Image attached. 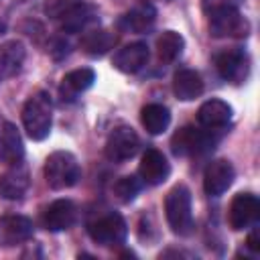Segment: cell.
<instances>
[{"label": "cell", "instance_id": "6da1fadb", "mask_svg": "<svg viewBox=\"0 0 260 260\" xmlns=\"http://www.w3.org/2000/svg\"><path fill=\"white\" fill-rule=\"evenodd\" d=\"M51 122H53L51 98L45 91H37L26 100L22 108V126L32 140H43L51 132Z\"/></svg>", "mask_w": 260, "mask_h": 260}, {"label": "cell", "instance_id": "277c9868", "mask_svg": "<svg viewBox=\"0 0 260 260\" xmlns=\"http://www.w3.org/2000/svg\"><path fill=\"white\" fill-rule=\"evenodd\" d=\"M87 234L93 242H98L102 246H120L126 240L128 228H126V221L120 213L110 211V213L100 215L98 219L89 221Z\"/></svg>", "mask_w": 260, "mask_h": 260}, {"label": "cell", "instance_id": "e0dca14e", "mask_svg": "<svg viewBox=\"0 0 260 260\" xmlns=\"http://www.w3.org/2000/svg\"><path fill=\"white\" fill-rule=\"evenodd\" d=\"M230 118H232V106L225 104L223 100H207L197 112L199 124L207 130L223 128L230 122Z\"/></svg>", "mask_w": 260, "mask_h": 260}, {"label": "cell", "instance_id": "d6986e66", "mask_svg": "<svg viewBox=\"0 0 260 260\" xmlns=\"http://www.w3.org/2000/svg\"><path fill=\"white\" fill-rule=\"evenodd\" d=\"M154 18H156L154 6L142 2V4L134 6L132 10H128V12L120 18L118 26H120L122 30H128V32H144V30H148V28L152 26Z\"/></svg>", "mask_w": 260, "mask_h": 260}, {"label": "cell", "instance_id": "603a6c76", "mask_svg": "<svg viewBox=\"0 0 260 260\" xmlns=\"http://www.w3.org/2000/svg\"><path fill=\"white\" fill-rule=\"evenodd\" d=\"M140 122L148 134H162L171 124V114L162 104H146L140 110Z\"/></svg>", "mask_w": 260, "mask_h": 260}, {"label": "cell", "instance_id": "7c38bea8", "mask_svg": "<svg viewBox=\"0 0 260 260\" xmlns=\"http://www.w3.org/2000/svg\"><path fill=\"white\" fill-rule=\"evenodd\" d=\"M171 173V167L165 158V154L156 148H148L142 154L140 167H138V175L146 185H160L162 181H167Z\"/></svg>", "mask_w": 260, "mask_h": 260}, {"label": "cell", "instance_id": "2e32d148", "mask_svg": "<svg viewBox=\"0 0 260 260\" xmlns=\"http://www.w3.org/2000/svg\"><path fill=\"white\" fill-rule=\"evenodd\" d=\"M148 61V47L144 43H130L114 55V67L122 73H136Z\"/></svg>", "mask_w": 260, "mask_h": 260}, {"label": "cell", "instance_id": "cb8c5ba5", "mask_svg": "<svg viewBox=\"0 0 260 260\" xmlns=\"http://www.w3.org/2000/svg\"><path fill=\"white\" fill-rule=\"evenodd\" d=\"M114 43H116V35L110 32V30L100 28V30H89V32L83 35L81 49L89 57H102L114 47Z\"/></svg>", "mask_w": 260, "mask_h": 260}, {"label": "cell", "instance_id": "4fadbf2b", "mask_svg": "<svg viewBox=\"0 0 260 260\" xmlns=\"http://www.w3.org/2000/svg\"><path fill=\"white\" fill-rule=\"evenodd\" d=\"M32 236V221L24 215H4L0 217V244L16 246Z\"/></svg>", "mask_w": 260, "mask_h": 260}, {"label": "cell", "instance_id": "52a82bcc", "mask_svg": "<svg viewBox=\"0 0 260 260\" xmlns=\"http://www.w3.org/2000/svg\"><path fill=\"white\" fill-rule=\"evenodd\" d=\"M215 69L225 81L242 83L248 77L250 61L242 49H225L215 55Z\"/></svg>", "mask_w": 260, "mask_h": 260}, {"label": "cell", "instance_id": "5b68a950", "mask_svg": "<svg viewBox=\"0 0 260 260\" xmlns=\"http://www.w3.org/2000/svg\"><path fill=\"white\" fill-rule=\"evenodd\" d=\"M215 140L217 138L211 134V130H197L193 126H185L173 136L171 146H173V152L179 156H193L213 148Z\"/></svg>", "mask_w": 260, "mask_h": 260}, {"label": "cell", "instance_id": "7402d4cb", "mask_svg": "<svg viewBox=\"0 0 260 260\" xmlns=\"http://www.w3.org/2000/svg\"><path fill=\"white\" fill-rule=\"evenodd\" d=\"M95 81V73L89 67H81V69H73L69 71L63 81H61V95L63 100H73L75 95L83 93L85 89L91 87V83Z\"/></svg>", "mask_w": 260, "mask_h": 260}, {"label": "cell", "instance_id": "ba28073f", "mask_svg": "<svg viewBox=\"0 0 260 260\" xmlns=\"http://www.w3.org/2000/svg\"><path fill=\"white\" fill-rule=\"evenodd\" d=\"M209 30L213 37H246L250 24L238 8H228L209 14Z\"/></svg>", "mask_w": 260, "mask_h": 260}, {"label": "cell", "instance_id": "8fae6325", "mask_svg": "<svg viewBox=\"0 0 260 260\" xmlns=\"http://www.w3.org/2000/svg\"><path fill=\"white\" fill-rule=\"evenodd\" d=\"M232 183H234V167L230 160L217 158L207 165V169L203 173V189L207 195L217 197L223 191H228V187Z\"/></svg>", "mask_w": 260, "mask_h": 260}, {"label": "cell", "instance_id": "4316f807", "mask_svg": "<svg viewBox=\"0 0 260 260\" xmlns=\"http://www.w3.org/2000/svg\"><path fill=\"white\" fill-rule=\"evenodd\" d=\"M242 4V0H201V6H203V12L209 16L213 12H219V10H228V8H238Z\"/></svg>", "mask_w": 260, "mask_h": 260}, {"label": "cell", "instance_id": "f1b7e54d", "mask_svg": "<svg viewBox=\"0 0 260 260\" xmlns=\"http://www.w3.org/2000/svg\"><path fill=\"white\" fill-rule=\"evenodd\" d=\"M4 32V22H0V35Z\"/></svg>", "mask_w": 260, "mask_h": 260}, {"label": "cell", "instance_id": "d4e9b609", "mask_svg": "<svg viewBox=\"0 0 260 260\" xmlns=\"http://www.w3.org/2000/svg\"><path fill=\"white\" fill-rule=\"evenodd\" d=\"M183 47H185V41L175 30H165L156 39V53H158V59L165 61V63L175 61L183 53Z\"/></svg>", "mask_w": 260, "mask_h": 260}, {"label": "cell", "instance_id": "83f0119b", "mask_svg": "<svg viewBox=\"0 0 260 260\" xmlns=\"http://www.w3.org/2000/svg\"><path fill=\"white\" fill-rule=\"evenodd\" d=\"M248 246H250L254 252H258V250H260V242H258V232H256V230L248 236Z\"/></svg>", "mask_w": 260, "mask_h": 260}, {"label": "cell", "instance_id": "ffe728a7", "mask_svg": "<svg viewBox=\"0 0 260 260\" xmlns=\"http://www.w3.org/2000/svg\"><path fill=\"white\" fill-rule=\"evenodd\" d=\"M173 91L179 100L191 102L203 93V81L201 75L193 69H179L173 77Z\"/></svg>", "mask_w": 260, "mask_h": 260}, {"label": "cell", "instance_id": "5bb4252c", "mask_svg": "<svg viewBox=\"0 0 260 260\" xmlns=\"http://www.w3.org/2000/svg\"><path fill=\"white\" fill-rule=\"evenodd\" d=\"M24 156V144L20 132L12 122H0V160L6 165H16Z\"/></svg>", "mask_w": 260, "mask_h": 260}, {"label": "cell", "instance_id": "9c48e42d", "mask_svg": "<svg viewBox=\"0 0 260 260\" xmlns=\"http://www.w3.org/2000/svg\"><path fill=\"white\" fill-rule=\"evenodd\" d=\"M258 211H260V203H258L256 195H252V193H238L232 199V205H230V213H228L230 225L234 230H246V228L256 223Z\"/></svg>", "mask_w": 260, "mask_h": 260}, {"label": "cell", "instance_id": "30bf717a", "mask_svg": "<svg viewBox=\"0 0 260 260\" xmlns=\"http://www.w3.org/2000/svg\"><path fill=\"white\" fill-rule=\"evenodd\" d=\"M95 18V8L87 0H71L55 18L67 32H77Z\"/></svg>", "mask_w": 260, "mask_h": 260}, {"label": "cell", "instance_id": "ac0fdd59", "mask_svg": "<svg viewBox=\"0 0 260 260\" xmlns=\"http://www.w3.org/2000/svg\"><path fill=\"white\" fill-rule=\"evenodd\" d=\"M28 189V173L26 169L16 162L12 169L0 175V195L6 199H20Z\"/></svg>", "mask_w": 260, "mask_h": 260}, {"label": "cell", "instance_id": "484cf974", "mask_svg": "<svg viewBox=\"0 0 260 260\" xmlns=\"http://www.w3.org/2000/svg\"><path fill=\"white\" fill-rule=\"evenodd\" d=\"M114 191H116V195H118L120 201L128 203V201H132V199L138 195V191H140V181H138L136 177H132V175L122 177V179H118V183L114 185Z\"/></svg>", "mask_w": 260, "mask_h": 260}, {"label": "cell", "instance_id": "3957f363", "mask_svg": "<svg viewBox=\"0 0 260 260\" xmlns=\"http://www.w3.org/2000/svg\"><path fill=\"white\" fill-rule=\"evenodd\" d=\"M165 215L171 230L179 236L191 232L193 215H191V193L185 185H177L167 193L165 199Z\"/></svg>", "mask_w": 260, "mask_h": 260}, {"label": "cell", "instance_id": "7a4b0ae2", "mask_svg": "<svg viewBox=\"0 0 260 260\" xmlns=\"http://www.w3.org/2000/svg\"><path fill=\"white\" fill-rule=\"evenodd\" d=\"M79 162L67 150L51 152L45 160V179L51 189H69L79 181Z\"/></svg>", "mask_w": 260, "mask_h": 260}, {"label": "cell", "instance_id": "9a60e30c", "mask_svg": "<svg viewBox=\"0 0 260 260\" xmlns=\"http://www.w3.org/2000/svg\"><path fill=\"white\" fill-rule=\"evenodd\" d=\"M75 221V205L69 199L53 201L43 213V225L49 232H63L69 230Z\"/></svg>", "mask_w": 260, "mask_h": 260}, {"label": "cell", "instance_id": "44dd1931", "mask_svg": "<svg viewBox=\"0 0 260 260\" xmlns=\"http://www.w3.org/2000/svg\"><path fill=\"white\" fill-rule=\"evenodd\" d=\"M24 63V47L18 41H8L0 45V83L20 71Z\"/></svg>", "mask_w": 260, "mask_h": 260}, {"label": "cell", "instance_id": "8992f818", "mask_svg": "<svg viewBox=\"0 0 260 260\" xmlns=\"http://www.w3.org/2000/svg\"><path fill=\"white\" fill-rule=\"evenodd\" d=\"M138 134L130 126H118L110 132L106 140V156L112 162H124L138 152Z\"/></svg>", "mask_w": 260, "mask_h": 260}]
</instances>
